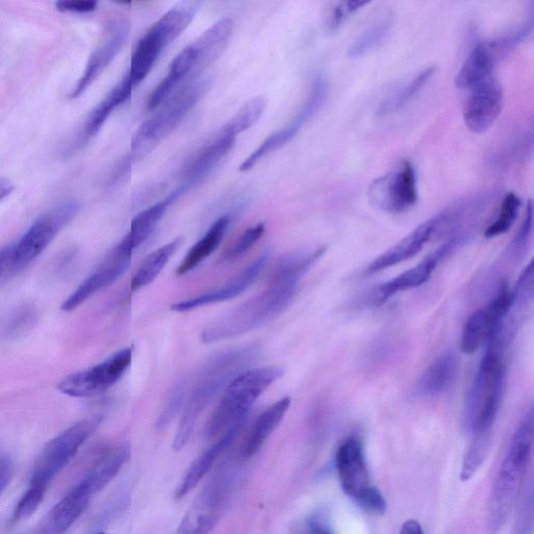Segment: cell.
<instances>
[{
	"label": "cell",
	"instance_id": "obj_45",
	"mask_svg": "<svg viewBox=\"0 0 534 534\" xmlns=\"http://www.w3.org/2000/svg\"><path fill=\"white\" fill-rule=\"evenodd\" d=\"M186 396V388L183 384H179L175 387V390L172 394V397L169 398L163 414L161 415L158 425L164 427L166 424L171 422L174 417L178 414L179 409L183 405Z\"/></svg>",
	"mask_w": 534,
	"mask_h": 534
},
{
	"label": "cell",
	"instance_id": "obj_40",
	"mask_svg": "<svg viewBox=\"0 0 534 534\" xmlns=\"http://www.w3.org/2000/svg\"><path fill=\"white\" fill-rule=\"evenodd\" d=\"M37 322V311L31 305L18 307L5 323L3 335L6 338H18L31 331Z\"/></svg>",
	"mask_w": 534,
	"mask_h": 534
},
{
	"label": "cell",
	"instance_id": "obj_20",
	"mask_svg": "<svg viewBox=\"0 0 534 534\" xmlns=\"http://www.w3.org/2000/svg\"><path fill=\"white\" fill-rule=\"evenodd\" d=\"M267 256H261L252 262L244 271L237 275L230 282L220 288H216L209 293L183 301L172 306V310L177 312L190 311L209 304L225 302L244 294L245 291L256 281L261 273Z\"/></svg>",
	"mask_w": 534,
	"mask_h": 534
},
{
	"label": "cell",
	"instance_id": "obj_27",
	"mask_svg": "<svg viewBox=\"0 0 534 534\" xmlns=\"http://www.w3.org/2000/svg\"><path fill=\"white\" fill-rule=\"evenodd\" d=\"M496 63L488 42H478L457 72L455 86L459 89L471 90L493 77Z\"/></svg>",
	"mask_w": 534,
	"mask_h": 534
},
{
	"label": "cell",
	"instance_id": "obj_39",
	"mask_svg": "<svg viewBox=\"0 0 534 534\" xmlns=\"http://www.w3.org/2000/svg\"><path fill=\"white\" fill-rule=\"evenodd\" d=\"M522 202L514 192H508L502 201L499 214L493 224L485 230V237L495 238L507 233L514 226Z\"/></svg>",
	"mask_w": 534,
	"mask_h": 534
},
{
	"label": "cell",
	"instance_id": "obj_5",
	"mask_svg": "<svg viewBox=\"0 0 534 534\" xmlns=\"http://www.w3.org/2000/svg\"><path fill=\"white\" fill-rule=\"evenodd\" d=\"M284 373L281 367H264L242 372L233 379L206 425L208 438L225 433L235 424L247 420L256 400Z\"/></svg>",
	"mask_w": 534,
	"mask_h": 534
},
{
	"label": "cell",
	"instance_id": "obj_30",
	"mask_svg": "<svg viewBox=\"0 0 534 534\" xmlns=\"http://www.w3.org/2000/svg\"><path fill=\"white\" fill-rule=\"evenodd\" d=\"M326 250V247H321L283 257L275 266L270 284H300L311 267L324 256Z\"/></svg>",
	"mask_w": 534,
	"mask_h": 534
},
{
	"label": "cell",
	"instance_id": "obj_12",
	"mask_svg": "<svg viewBox=\"0 0 534 534\" xmlns=\"http://www.w3.org/2000/svg\"><path fill=\"white\" fill-rule=\"evenodd\" d=\"M513 306V290L502 284L491 302L472 313L466 322L461 335V351L470 355L487 345L495 332L504 325Z\"/></svg>",
	"mask_w": 534,
	"mask_h": 534
},
{
	"label": "cell",
	"instance_id": "obj_43",
	"mask_svg": "<svg viewBox=\"0 0 534 534\" xmlns=\"http://www.w3.org/2000/svg\"><path fill=\"white\" fill-rule=\"evenodd\" d=\"M264 232V224H259L246 230L237 239L231 249L227 251L226 258L231 260L239 258L242 255L246 254L254 245L257 244L258 240L263 236Z\"/></svg>",
	"mask_w": 534,
	"mask_h": 534
},
{
	"label": "cell",
	"instance_id": "obj_35",
	"mask_svg": "<svg viewBox=\"0 0 534 534\" xmlns=\"http://www.w3.org/2000/svg\"><path fill=\"white\" fill-rule=\"evenodd\" d=\"M435 66L425 68L411 81L406 83L402 88L397 90L393 95L387 97L378 108V115L387 116L399 112L405 108L420 91L427 85L435 75Z\"/></svg>",
	"mask_w": 534,
	"mask_h": 534
},
{
	"label": "cell",
	"instance_id": "obj_31",
	"mask_svg": "<svg viewBox=\"0 0 534 534\" xmlns=\"http://www.w3.org/2000/svg\"><path fill=\"white\" fill-rule=\"evenodd\" d=\"M166 45L158 33L151 28L138 42L132 57L129 75L134 86L147 78Z\"/></svg>",
	"mask_w": 534,
	"mask_h": 534
},
{
	"label": "cell",
	"instance_id": "obj_33",
	"mask_svg": "<svg viewBox=\"0 0 534 534\" xmlns=\"http://www.w3.org/2000/svg\"><path fill=\"white\" fill-rule=\"evenodd\" d=\"M201 3L184 2L164 14L153 26L166 45L176 40L196 16Z\"/></svg>",
	"mask_w": 534,
	"mask_h": 534
},
{
	"label": "cell",
	"instance_id": "obj_28",
	"mask_svg": "<svg viewBox=\"0 0 534 534\" xmlns=\"http://www.w3.org/2000/svg\"><path fill=\"white\" fill-rule=\"evenodd\" d=\"M187 190L180 186L167 198L135 216L130 233L126 236L133 251L139 248L155 231L163 216Z\"/></svg>",
	"mask_w": 534,
	"mask_h": 534
},
{
	"label": "cell",
	"instance_id": "obj_17",
	"mask_svg": "<svg viewBox=\"0 0 534 534\" xmlns=\"http://www.w3.org/2000/svg\"><path fill=\"white\" fill-rule=\"evenodd\" d=\"M130 456L131 447L127 443L108 448L72 490L92 500L118 475Z\"/></svg>",
	"mask_w": 534,
	"mask_h": 534
},
{
	"label": "cell",
	"instance_id": "obj_42",
	"mask_svg": "<svg viewBox=\"0 0 534 534\" xmlns=\"http://www.w3.org/2000/svg\"><path fill=\"white\" fill-rule=\"evenodd\" d=\"M46 493L29 487L19 499L13 514V521L19 522L33 516L41 505Z\"/></svg>",
	"mask_w": 534,
	"mask_h": 534
},
{
	"label": "cell",
	"instance_id": "obj_4",
	"mask_svg": "<svg viewBox=\"0 0 534 534\" xmlns=\"http://www.w3.org/2000/svg\"><path fill=\"white\" fill-rule=\"evenodd\" d=\"M299 284H270L261 294L237 307L202 333L206 344L225 341L273 321L295 298Z\"/></svg>",
	"mask_w": 534,
	"mask_h": 534
},
{
	"label": "cell",
	"instance_id": "obj_16",
	"mask_svg": "<svg viewBox=\"0 0 534 534\" xmlns=\"http://www.w3.org/2000/svg\"><path fill=\"white\" fill-rule=\"evenodd\" d=\"M502 106L503 89L494 77L472 88L464 107L467 128L475 134L487 132L496 123Z\"/></svg>",
	"mask_w": 534,
	"mask_h": 534
},
{
	"label": "cell",
	"instance_id": "obj_38",
	"mask_svg": "<svg viewBox=\"0 0 534 534\" xmlns=\"http://www.w3.org/2000/svg\"><path fill=\"white\" fill-rule=\"evenodd\" d=\"M266 105L267 101L264 96H256L228 121L220 135L236 138L238 134L247 131L257 123Z\"/></svg>",
	"mask_w": 534,
	"mask_h": 534
},
{
	"label": "cell",
	"instance_id": "obj_54",
	"mask_svg": "<svg viewBox=\"0 0 534 534\" xmlns=\"http://www.w3.org/2000/svg\"><path fill=\"white\" fill-rule=\"evenodd\" d=\"M88 534H107V533L104 532V531H94V532H91V533H88Z\"/></svg>",
	"mask_w": 534,
	"mask_h": 534
},
{
	"label": "cell",
	"instance_id": "obj_48",
	"mask_svg": "<svg viewBox=\"0 0 534 534\" xmlns=\"http://www.w3.org/2000/svg\"><path fill=\"white\" fill-rule=\"evenodd\" d=\"M56 8L62 13L87 14L96 10L97 2L95 0H61L56 4Z\"/></svg>",
	"mask_w": 534,
	"mask_h": 534
},
{
	"label": "cell",
	"instance_id": "obj_50",
	"mask_svg": "<svg viewBox=\"0 0 534 534\" xmlns=\"http://www.w3.org/2000/svg\"><path fill=\"white\" fill-rule=\"evenodd\" d=\"M302 534H333L328 523L320 516L312 517L307 521Z\"/></svg>",
	"mask_w": 534,
	"mask_h": 534
},
{
	"label": "cell",
	"instance_id": "obj_52",
	"mask_svg": "<svg viewBox=\"0 0 534 534\" xmlns=\"http://www.w3.org/2000/svg\"><path fill=\"white\" fill-rule=\"evenodd\" d=\"M400 534H425L422 525L416 520L406 521L400 531Z\"/></svg>",
	"mask_w": 534,
	"mask_h": 534
},
{
	"label": "cell",
	"instance_id": "obj_51",
	"mask_svg": "<svg viewBox=\"0 0 534 534\" xmlns=\"http://www.w3.org/2000/svg\"><path fill=\"white\" fill-rule=\"evenodd\" d=\"M13 251L14 245H10L0 250V278L10 273Z\"/></svg>",
	"mask_w": 534,
	"mask_h": 534
},
{
	"label": "cell",
	"instance_id": "obj_36",
	"mask_svg": "<svg viewBox=\"0 0 534 534\" xmlns=\"http://www.w3.org/2000/svg\"><path fill=\"white\" fill-rule=\"evenodd\" d=\"M394 19L392 15L384 16L364 31L350 46L348 55L358 59L375 50L391 32Z\"/></svg>",
	"mask_w": 534,
	"mask_h": 534
},
{
	"label": "cell",
	"instance_id": "obj_34",
	"mask_svg": "<svg viewBox=\"0 0 534 534\" xmlns=\"http://www.w3.org/2000/svg\"><path fill=\"white\" fill-rule=\"evenodd\" d=\"M183 239L177 238L169 244L151 253L145 258L133 277L131 287L138 290L151 284L162 272L165 265L182 246Z\"/></svg>",
	"mask_w": 534,
	"mask_h": 534
},
{
	"label": "cell",
	"instance_id": "obj_14",
	"mask_svg": "<svg viewBox=\"0 0 534 534\" xmlns=\"http://www.w3.org/2000/svg\"><path fill=\"white\" fill-rule=\"evenodd\" d=\"M463 234L452 236L443 246L435 250L422 262L401 275L382 283L372 291L371 301L374 306H381L400 293L425 284L444 259L464 240Z\"/></svg>",
	"mask_w": 534,
	"mask_h": 534
},
{
	"label": "cell",
	"instance_id": "obj_6",
	"mask_svg": "<svg viewBox=\"0 0 534 534\" xmlns=\"http://www.w3.org/2000/svg\"><path fill=\"white\" fill-rule=\"evenodd\" d=\"M335 464L345 494L364 511L378 516L384 515L386 501L371 481L366 453L358 436H349L339 446Z\"/></svg>",
	"mask_w": 534,
	"mask_h": 534
},
{
	"label": "cell",
	"instance_id": "obj_13",
	"mask_svg": "<svg viewBox=\"0 0 534 534\" xmlns=\"http://www.w3.org/2000/svg\"><path fill=\"white\" fill-rule=\"evenodd\" d=\"M370 201L379 209L400 214L418 202V184L414 165L404 161L395 172L375 180L369 189Z\"/></svg>",
	"mask_w": 534,
	"mask_h": 534
},
{
	"label": "cell",
	"instance_id": "obj_29",
	"mask_svg": "<svg viewBox=\"0 0 534 534\" xmlns=\"http://www.w3.org/2000/svg\"><path fill=\"white\" fill-rule=\"evenodd\" d=\"M230 223L231 217L229 215L218 218L206 235L187 253L182 263L178 266L177 275L188 274L214 253L222 244Z\"/></svg>",
	"mask_w": 534,
	"mask_h": 534
},
{
	"label": "cell",
	"instance_id": "obj_8",
	"mask_svg": "<svg viewBox=\"0 0 534 534\" xmlns=\"http://www.w3.org/2000/svg\"><path fill=\"white\" fill-rule=\"evenodd\" d=\"M208 84L205 80L187 84L167 100L154 117L145 121L134 137L133 156L138 158L151 152L156 144L171 134L202 99Z\"/></svg>",
	"mask_w": 534,
	"mask_h": 534
},
{
	"label": "cell",
	"instance_id": "obj_53",
	"mask_svg": "<svg viewBox=\"0 0 534 534\" xmlns=\"http://www.w3.org/2000/svg\"><path fill=\"white\" fill-rule=\"evenodd\" d=\"M14 188L15 186L11 180L0 178V202L9 197Z\"/></svg>",
	"mask_w": 534,
	"mask_h": 534
},
{
	"label": "cell",
	"instance_id": "obj_3",
	"mask_svg": "<svg viewBox=\"0 0 534 534\" xmlns=\"http://www.w3.org/2000/svg\"><path fill=\"white\" fill-rule=\"evenodd\" d=\"M255 355L254 348L233 350L212 359L199 376L185 406L174 441V449L182 450L189 442L203 411L233 379L244 371Z\"/></svg>",
	"mask_w": 534,
	"mask_h": 534
},
{
	"label": "cell",
	"instance_id": "obj_18",
	"mask_svg": "<svg viewBox=\"0 0 534 534\" xmlns=\"http://www.w3.org/2000/svg\"><path fill=\"white\" fill-rule=\"evenodd\" d=\"M436 229H438V226H436L434 216L414 231H411L390 250L373 260L364 271V274L375 275L416 257L428 242L436 236Z\"/></svg>",
	"mask_w": 534,
	"mask_h": 534
},
{
	"label": "cell",
	"instance_id": "obj_9",
	"mask_svg": "<svg viewBox=\"0 0 534 534\" xmlns=\"http://www.w3.org/2000/svg\"><path fill=\"white\" fill-rule=\"evenodd\" d=\"M81 204L66 200L40 215L29 230L14 245L10 273L16 274L35 261L59 232L78 215Z\"/></svg>",
	"mask_w": 534,
	"mask_h": 534
},
{
	"label": "cell",
	"instance_id": "obj_11",
	"mask_svg": "<svg viewBox=\"0 0 534 534\" xmlns=\"http://www.w3.org/2000/svg\"><path fill=\"white\" fill-rule=\"evenodd\" d=\"M232 483L230 474L216 475L187 512L177 534H209L223 516Z\"/></svg>",
	"mask_w": 534,
	"mask_h": 534
},
{
	"label": "cell",
	"instance_id": "obj_22",
	"mask_svg": "<svg viewBox=\"0 0 534 534\" xmlns=\"http://www.w3.org/2000/svg\"><path fill=\"white\" fill-rule=\"evenodd\" d=\"M236 138L218 136L206 147L194 155L184 169V181L181 185L187 191L198 185L213 171L214 167L233 149Z\"/></svg>",
	"mask_w": 534,
	"mask_h": 534
},
{
	"label": "cell",
	"instance_id": "obj_26",
	"mask_svg": "<svg viewBox=\"0 0 534 534\" xmlns=\"http://www.w3.org/2000/svg\"><path fill=\"white\" fill-rule=\"evenodd\" d=\"M290 403L291 399L284 397L262 412L252 426L244 445H242V457L251 458L258 453L283 421Z\"/></svg>",
	"mask_w": 534,
	"mask_h": 534
},
{
	"label": "cell",
	"instance_id": "obj_41",
	"mask_svg": "<svg viewBox=\"0 0 534 534\" xmlns=\"http://www.w3.org/2000/svg\"><path fill=\"white\" fill-rule=\"evenodd\" d=\"M327 92V80L323 76H319L312 83L308 99L303 105L300 113L296 116V119L300 124L304 126L311 117L317 114L326 100Z\"/></svg>",
	"mask_w": 534,
	"mask_h": 534
},
{
	"label": "cell",
	"instance_id": "obj_7",
	"mask_svg": "<svg viewBox=\"0 0 534 534\" xmlns=\"http://www.w3.org/2000/svg\"><path fill=\"white\" fill-rule=\"evenodd\" d=\"M101 421L100 418L82 420L48 442L36 460L29 487L46 493L54 479L70 464L100 426Z\"/></svg>",
	"mask_w": 534,
	"mask_h": 534
},
{
	"label": "cell",
	"instance_id": "obj_24",
	"mask_svg": "<svg viewBox=\"0 0 534 534\" xmlns=\"http://www.w3.org/2000/svg\"><path fill=\"white\" fill-rule=\"evenodd\" d=\"M133 83L128 74L121 80L105 97V99L97 105L87 117L82 133L79 137L78 144L84 145L91 138H93L105 125L106 121L112 112L126 103L132 94Z\"/></svg>",
	"mask_w": 534,
	"mask_h": 534
},
{
	"label": "cell",
	"instance_id": "obj_10",
	"mask_svg": "<svg viewBox=\"0 0 534 534\" xmlns=\"http://www.w3.org/2000/svg\"><path fill=\"white\" fill-rule=\"evenodd\" d=\"M131 362L132 348H126L92 368L66 377L58 385V390L76 398L100 396L123 378Z\"/></svg>",
	"mask_w": 534,
	"mask_h": 534
},
{
	"label": "cell",
	"instance_id": "obj_46",
	"mask_svg": "<svg viewBox=\"0 0 534 534\" xmlns=\"http://www.w3.org/2000/svg\"><path fill=\"white\" fill-rule=\"evenodd\" d=\"M533 229V207L532 202L529 201L524 217V221L513 240L512 249L516 252H522L526 249L531 239Z\"/></svg>",
	"mask_w": 534,
	"mask_h": 534
},
{
	"label": "cell",
	"instance_id": "obj_15",
	"mask_svg": "<svg viewBox=\"0 0 534 534\" xmlns=\"http://www.w3.org/2000/svg\"><path fill=\"white\" fill-rule=\"evenodd\" d=\"M133 249L126 237L107 256L106 260L92 273L62 305L66 312L77 309L102 289L123 276L131 265Z\"/></svg>",
	"mask_w": 534,
	"mask_h": 534
},
{
	"label": "cell",
	"instance_id": "obj_25",
	"mask_svg": "<svg viewBox=\"0 0 534 534\" xmlns=\"http://www.w3.org/2000/svg\"><path fill=\"white\" fill-rule=\"evenodd\" d=\"M91 500L70 490L41 523L38 534H64L86 512Z\"/></svg>",
	"mask_w": 534,
	"mask_h": 534
},
{
	"label": "cell",
	"instance_id": "obj_21",
	"mask_svg": "<svg viewBox=\"0 0 534 534\" xmlns=\"http://www.w3.org/2000/svg\"><path fill=\"white\" fill-rule=\"evenodd\" d=\"M245 421H241L229 428L214 445L204 451L187 470L182 481L179 483L175 493L176 500L185 498L190 492L197 488V485L211 471L213 465L234 442L237 434L244 426Z\"/></svg>",
	"mask_w": 534,
	"mask_h": 534
},
{
	"label": "cell",
	"instance_id": "obj_1",
	"mask_svg": "<svg viewBox=\"0 0 534 534\" xmlns=\"http://www.w3.org/2000/svg\"><path fill=\"white\" fill-rule=\"evenodd\" d=\"M501 326L485 345L487 349L480 361L475 379L467 396L465 421L473 435L471 447L490 451L492 429L500 407L503 383L504 360Z\"/></svg>",
	"mask_w": 534,
	"mask_h": 534
},
{
	"label": "cell",
	"instance_id": "obj_32",
	"mask_svg": "<svg viewBox=\"0 0 534 534\" xmlns=\"http://www.w3.org/2000/svg\"><path fill=\"white\" fill-rule=\"evenodd\" d=\"M234 29L231 18L218 20L192 43L204 68L213 63L225 50Z\"/></svg>",
	"mask_w": 534,
	"mask_h": 534
},
{
	"label": "cell",
	"instance_id": "obj_19",
	"mask_svg": "<svg viewBox=\"0 0 534 534\" xmlns=\"http://www.w3.org/2000/svg\"><path fill=\"white\" fill-rule=\"evenodd\" d=\"M130 33L129 24L121 22L110 36L96 47L88 60L84 74L69 93V99H78L107 69L125 45Z\"/></svg>",
	"mask_w": 534,
	"mask_h": 534
},
{
	"label": "cell",
	"instance_id": "obj_2",
	"mask_svg": "<svg viewBox=\"0 0 534 534\" xmlns=\"http://www.w3.org/2000/svg\"><path fill=\"white\" fill-rule=\"evenodd\" d=\"M533 412L516 429L502 461L489 505V528L497 533L511 515L530 464L533 449Z\"/></svg>",
	"mask_w": 534,
	"mask_h": 534
},
{
	"label": "cell",
	"instance_id": "obj_49",
	"mask_svg": "<svg viewBox=\"0 0 534 534\" xmlns=\"http://www.w3.org/2000/svg\"><path fill=\"white\" fill-rule=\"evenodd\" d=\"M15 473L12 458L7 454H0V498L9 487Z\"/></svg>",
	"mask_w": 534,
	"mask_h": 534
},
{
	"label": "cell",
	"instance_id": "obj_23",
	"mask_svg": "<svg viewBox=\"0 0 534 534\" xmlns=\"http://www.w3.org/2000/svg\"><path fill=\"white\" fill-rule=\"evenodd\" d=\"M459 372L456 354L448 352L436 358L418 379L414 391L419 398H432L445 393Z\"/></svg>",
	"mask_w": 534,
	"mask_h": 534
},
{
	"label": "cell",
	"instance_id": "obj_47",
	"mask_svg": "<svg viewBox=\"0 0 534 534\" xmlns=\"http://www.w3.org/2000/svg\"><path fill=\"white\" fill-rule=\"evenodd\" d=\"M514 305L516 302H527L533 296V262L531 261L523 271L517 286L513 290Z\"/></svg>",
	"mask_w": 534,
	"mask_h": 534
},
{
	"label": "cell",
	"instance_id": "obj_44",
	"mask_svg": "<svg viewBox=\"0 0 534 534\" xmlns=\"http://www.w3.org/2000/svg\"><path fill=\"white\" fill-rule=\"evenodd\" d=\"M366 5L368 2H358V0L337 3L329 15L328 28L332 31L341 28L350 15Z\"/></svg>",
	"mask_w": 534,
	"mask_h": 534
},
{
	"label": "cell",
	"instance_id": "obj_37",
	"mask_svg": "<svg viewBox=\"0 0 534 534\" xmlns=\"http://www.w3.org/2000/svg\"><path fill=\"white\" fill-rule=\"evenodd\" d=\"M302 129L300 125H297L296 121L289 124L287 127L275 132L270 137H267L258 149H256L250 157H248L244 163L239 167L240 172H248L253 168L262 158L276 152L284 147L289 141L293 140Z\"/></svg>",
	"mask_w": 534,
	"mask_h": 534
}]
</instances>
